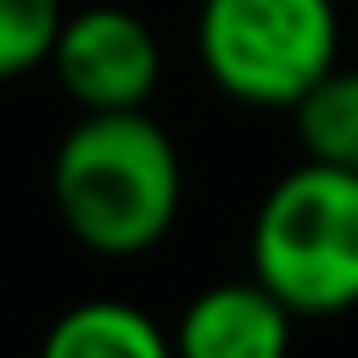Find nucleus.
I'll use <instances>...</instances> for the list:
<instances>
[{
	"label": "nucleus",
	"mask_w": 358,
	"mask_h": 358,
	"mask_svg": "<svg viewBox=\"0 0 358 358\" xmlns=\"http://www.w3.org/2000/svg\"><path fill=\"white\" fill-rule=\"evenodd\" d=\"M62 229L95 257H140L179 224L185 162L173 134L145 112H78L50 157Z\"/></svg>",
	"instance_id": "nucleus-1"
},
{
	"label": "nucleus",
	"mask_w": 358,
	"mask_h": 358,
	"mask_svg": "<svg viewBox=\"0 0 358 358\" xmlns=\"http://www.w3.org/2000/svg\"><path fill=\"white\" fill-rule=\"evenodd\" d=\"M252 274L296 313L336 319L358 308V173L302 157L285 168L246 235Z\"/></svg>",
	"instance_id": "nucleus-2"
},
{
	"label": "nucleus",
	"mask_w": 358,
	"mask_h": 358,
	"mask_svg": "<svg viewBox=\"0 0 358 358\" xmlns=\"http://www.w3.org/2000/svg\"><path fill=\"white\" fill-rule=\"evenodd\" d=\"M341 50L336 0H201L196 62L207 84L257 112H291Z\"/></svg>",
	"instance_id": "nucleus-3"
},
{
	"label": "nucleus",
	"mask_w": 358,
	"mask_h": 358,
	"mask_svg": "<svg viewBox=\"0 0 358 358\" xmlns=\"http://www.w3.org/2000/svg\"><path fill=\"white\" fill-rule=\"evenodd\" d=\"M50 73L78 112H129L162 84V45L129 6H84L62 17Z\"/></svg>",
	"instance_id": "nucleus-4"
},
{
	"label": "nucleus",
	"mask_w": 358,
	"mask_h": 358,
	"mask_svg": "<svg viewBox=\"0 0 358 358\" xmlns=\"http://www.w3.org/2000/svg\"><path fill=\"white\" fill-rule=\"evenodd\" d=\"M296 336V313L257 280H218L196 291L179 313V352L185 358H280Z\"/></svg>",
	"instance_id": "nucleus-5"
},
{
	"label": "nucleus",
	"mask_w": 358,
	"mask_h": 358,
	"mask_svg": "<svg viewBox=\"0 0 358 358\" xmlns=\"http://www.w3.org/2000/svg\"><path fill=\"white\" fill-rule=\"evenodd\" d=\"M45 358H162L168 330L123 296H90L56 313V324L39 341Z\"/></svg>",
	"instance_id": "nucleus-6"
},
{
	"label": "nucleus",
	"mask_w": 358,
	"mask_h": 358,
	"mask_svg": "<svg viewBox=\"0 0 358 358\" xmlns=\"http://www.w3.org/2000/svg\"><path fill=\"white\" fill-rule=\"evenodd\" d=\"M296 145L330 168L358 173V67H330L296 106Z\"/></svg>",
	"instance_id": "nucleus-7"
},
{
	"label": "nucleus",
	"mask_w": 358,
	"mask_h": 358,
	"mask_svg": "<svg viewBox=\"0 0 358 358\" xmlns=\"http://www.w3.org/2000/svg\"><path fill=\"white\" fill-rule=\"evenodd\" d=\"M62 17V0H0V84L50 67Z\"/></svg>",
	"instance_id": "nucleus-8"
}]
</instances>
